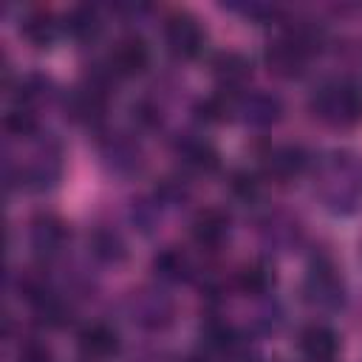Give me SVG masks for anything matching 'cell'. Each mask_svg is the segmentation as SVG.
<instances>
[{"label": "cell", "mask_w": 362, "mask_h": 362, "mask_svg": "<svg viewBox=\"0 0 362 362\" xmlns=\"http://www.w3.org/2000/svg\"><path fill=\"white\" fill-rule=\"evenodd\" d=\"M153 198L161 206H178V204H184L189 198V184L181 181V178H164V181H158Z\"/></svg>", "instance_id": "cell-25"}, {"label": "cell", "mask_w": 362, "mask_h": 362, "mask_svg": "<svg viewBox=\"0 0 362 362\" xmlns=\"http://www.w3.org/2000/svg\"><path fill=\"white\" fill-rule=\"evenodd\" d=\"M23 37L34 45V48H48L57 37H59V23L48 14V11H34L23 20Z\"/></svg>", "instance_id": "cell-22"}, {"label": "cell", "mask_w": 362, "mask_h": 362, "mask_svg": "<svg viewBox=\"0 0 362 362\" xmlns=\"http://www.w3.org/2000/svg\"><path fill=\"white\" fill-rule=\"evenodd\" d=\"M99 158L105 164L107 173L113 175H136L144 164V156H141V147L124 136V133H110L99 141Z\"/></svg>", "instance_id": "cell-8"}, {"label": "cell", "mask_w": 362, "mask_h": 362, "mask_svg": "<svg viewBox=\"0 0 362 362\" xmlns=\"http://www.w3.org/2000/svg\"><path fill=\"white\" fill-rule=\"evenodd\" d=\"M308 110L331 127H356L362 122V85L351 76L328 79L311 93Z\"/></svg>", "instance_id": "cell-2"}, {"label": "cell", "mask_w": 362, "mask_h": 362, "mask_svg": "<svg viewBox=\"0 0 362 362\" xmlns=\"http://www.w3.org/2000/svg\"><path fill=\"white\" fill-rule=\"evenodd\" d=\"M229 229H232V221L223 209L218 206H209V209H201L195 218H192V240L201 246V249H218L226 238H229Z\"/></svg>", "instance_id": "cell-16"}, {"label": "cell", "mask_w": 362, "mask_h": 362, "mask_svg": "<svg viewBox=\"0 0 362 362\" xmlns=\"http://www.w3.org/2000/svg\"><path fill=\"white\" fill-rule=\"evenodd\" d=\"M300 351L305 362H334L339 351V337L328 325H308L300 334Z\"/></svg>", "instance_id": "cell-17"}, {"label": "cell", "mask_w": 362, "mask_h": 362, "mask_svg": "<svg viewBox=\"0 0 362 362\" xmlns=\"http://www.w3.org/2000/svg\"><path fill=\"white\" fill-rule=\"evenodd\" d=\"M28 238H31V246L40 257H57L62 249H65V240H68V226L57 218V215H37L31 221V229H28Z\"/></svg>", "instance_id": "cell-14"}, {"label": "cell", "mask_w": 362, "mask_h": 362, "mask_svg": "<svg viewBox=\"0 0 362 362\" xmlns=\"http://www.w3.org/2000/svg\"><path fill=\"white\" fill-rule=\"evenodd\" d=\"M17 362H51V351L42 342H25L17 354Z\"/></svg>", "instance_id": "cell-28"}, {"label": "cell", "mask_w": 362, "mask_h": 362, "mask_svg": "<svg viewBox=\"0 0 362 362\" xmlns=\"http://www.w3.org/2000/svg\"><path fill=\"white\" fill-rule=\"evenodd\" d=\"M260 232L272 246H291V240L297 238V223L286 221L283 215H269Z\"/></svg>", "instance_id": "cell-24"}, {"label": "cell", "mask_w": 362, "mask_h": 362, "mask_svg": "<svg viewBox=\"0 0 362 362\" xmlns=\"http://www.w3.org/2000/svg\"><path fill=\"white\" fill-rule=\"evenodd\" d=\"M65 31L76 40V42H93L102 34V17L96 6H76L68 17H65Z\"/></svg>", "instance_id": "cell-20"}, {"label": "cell", "mask_w": 362, "mask_h": 362, "mask_svg": "<svg viewBox=\"0 0 362 362\" xmlns=\"http://www.w3.org/2000/svg\"><path fill=\"white\" fill-rule=\"evenodd\" d=\"M303 297L308 305L322 308V311H334L345 303V283L337 266L331 263V257L322 255L308 263V272L303 280Z\"/></svg>", "instance_id": "cell-3"}, {"label": "cell", "mask_w": 362, "mask_h": 362, "mask_svg": "<svg viewBox=\"0 0 362 362\" xmlns=\"http://www.w3.org/2000/svg\"><path fill=\"white\" fill-rule=\"evenodd\" d=\"M308 57H311V54H308L291 34H283V37L272 40V42L266 45V54H263L269 71H272L274 76H283V79L300 76V74L305 71Z\"/></svg>", "instance_id": "cell-9"}, {"label": "cell", "mask_w": 362, "mask_h": 362, "mask_svg": "<svg viewBox=\"0 0 362 362\" xmlns=\"http://www.w3.org/2000/svg\"><path fill=\"white\" fill-rule=\"evenodd\" d=\"M6 130L14 133V136H34L37 133V116H34V110L25 107V105H14L6 113Z\"/></svg>", "instance_id": "cell-26"}, {"label": "cell", "mask_w": 362, "mask_h": 362, "mask_svg": "<svg viewBox=\"0 0 362 362\" xmlns=\"http://www.w3.org/2000/svg\"><path fill=\"white\" fill-rule=\"evenodd\" d=\"M59 178H62V150L54 139H45L34 150L28 164L20 170V181L28 192H48L59 184Z\"/></svg>", "instance_id": "cell-5"}, {"label": "cell", "mask_w": 362, "mask_h": 362, "mask_svg": "<svg viewBox=\"0 0 362 362\" xmlns=\"http://www.w3.org/2000/svg\"><path fill=\"white\" fill-rule=\"evenodd\" d=\"M274 283H277V274H274V266L269 260H252L238 272V288L243 294H252V297L269 294L274 288Z\"/></svg>", "instance_id": "cell-19"}, {"label": "cell", "mask_w": 362, "mask_h": 362, "mask_svg": "<svg viewBox=\"0 0 362 362\" xmlns=\"http://www.w3.org/2000/svg\"><path fill=\"white\" fill-rule=\"evenodd\" d=\"M150 65V48L139 34L122 37L107 57V68L113 76H139Z\"/></svg>", "instance_id": "cell-11"}, {"label": "cell", "mask_w": 362, "mask_h": 362, "mask_svg": "<svg viewBox=\"0 0 362 362\" xmlns=\"http://www.w3.org/2000/svg\"><path fill=\"white\" fill-rule=\"evenodd\" d=\"M209 68H212V76L218 82V90H226V93H240L243 85L252 76V62L240 51H221V54H215Z\"/></svg>", "instance_id": "cell-13"}, {"label": "cell", "mask_w": 362, "mask_h": 362, "mask_svg": "<svg viewBox=\"0 0 362 362\" xmlns=\"http://www.w3.org/2000/svg\"><path fill=\"white\" fill-rule=\"evenodd\" d=\"M283 116V99L272 90H240L235 93V119L249 127H272Z\"/></svg>", "instance_id": "cell-6"}, {"label": "cell", "mask_w": 362, "mask_h": 362, "mask_svg": "<svg viewBox=\"0 0 362 362\" xmlns=\"http://www.w3.org/2000/svg\"><path fill=\"white\" fill-rule=\"evenodd\" d=\"M314 189L331 215H354L362 209V156L351 150H331L317 164Z\"/></svg>", "instance_id": "cell-1"}, {"label": "cell", "mask_w": 362, "mask_h": 362, "mask_svg": "<svg viewBox=\"0 0 362 362\" xmlns=\"http://www.w3.org/2000/svg\"><path fill=\"white\" fill-rule=\"evenodd\" d=\"M124 308H127V317L133 320V325H139L144 331H164L175 317L173 300L156 286H141V288L130 291Z\"/></svg>", "instance_id": "cell-4"}, {"label": "cell", "mask_w": 362, "mask_h": 362, "mask_svg": "<svg viewBox=\"0 0 362 362\" xmlns=\"http://www.w3.org/2000/svg\"><path fill=\"white\" fill-rule=\"evenodd\" d=\"M263 167H266L269 175H274L280 181H288V178H297L300 173H305L308 153L300 144H274L263 156Z\"/></svg>", "instance_id": "cell-15"}, {"label": "cell", "mask_w": 362, "mask_h": 362, "mask_svg": "<svg viewBox=\"0 0 362 362\" xmlns=\"http://www.w3.org/2000/svg\"><path fill=\"white\" fill-rule=\"evenodd\" d=\"M229 187H232V192H235L240 201H246V204L260 195V181H257V175H255V173H246V170L232 173Z\"/></svg>", "instance_id": "cell-27"}, {"label": "cell", "mask_w": 362, "mask_h": 362, "mask_svg": "<svg viewBox=\"0 0 362 362\" xmlns=\"http://www.w3.org/2000/svg\"><path fill=\"white\" fill-rule=\"evenodd\" d=\"M133 119L139 124H144V127H156L158 124V110L153 105H147V102H139V105H133Z\"/></svg>", "instance_id": "cell-29"}, {"label": "cell", "mask_w": 362, "mask_h": 362, "mask_svg": "<svg viewBox=\"0 0 362 362\" xmlns=\"http://www.w3.org/2000/svg\"><path fill=\"white\" fill-rule=\"evenodd\" d=\"M158 218H161V204H158L156 198H139V201H133V206H130V221L136 223L139 232L150 235L153 226L158 223Z\"/></svg>", "instance_id": "cell-23"}, {"label": "cell", "mask_w": 362, "mask_h": 362, "mask_svg": "<svg viewBox=\"0 0 362 362\" xmlns=\"http://www.w3.org/2000/svg\"><path fill=\"white\" fill-rule=\"evenodd\" d=\"M173 153L178 156V161H181L187 170L204 173V175L215 173L218 164H221V156H218L215 144L206 141V139L198 136V133H178V136L173 139Z\"/></svg>", "instance_id": "cell-10"}, {"label": "cell", "mask_w": 362, "mask_h": 362, "mask_svg": "<svg viewBox=\"0 0 362 362\" xmlns=\"http://www.w3.org/2000/svg\"><path fill=\"white\" fill-rule=\"evenodd\" d=\"M119 345H122L119 334L107 322H90L76 334V348H79L82 359H90V362H105V359L116 356Z\"/></svg>", "instance_id": "cell-12"}, {"label": "cell", "mask_w": 362, "mask_h": 362, "mask_svg": "<svg viewBox=\"0 0 362 362\" xmlns=\"http://www.w3.org/2000/svg\"><path fill=\"white\" fill-rule=\"evenodd\" d=\"M164 40H167L170 54L178 57V59H195L204 51V28L187 11H178V14H170L167 17V23H164Z\"/></svg>", "instance_id": "cell-7"}, {"label": "cell", "mask_w": 362, "mask_h": 362, "mask_svg": "<svg viewBox=\"0 0 362 362\" xmlns=\"http://www.w3.org/2000/svg\"><path fill=\"white\" fill-rule=\"evenodd\" d=\"M88 246H90V255L105 266H119L127 260V243L116 229H107V226L93 229V235L88 238Z\"/></svg>", "instance_id": "cell-18"}, {"label": "cell", "mask_w": 362, "mask_h": 362, "mask_svg": "<svg viewBox=\"0 0 362 362\" xmlns=\"http://www.w3.org/2000/svg\"><path fill=\"white\" fill-rule=\"evenodd\" d=\"M153 272L164 283H181V280H189L192 266H189V257L184 252H178V249H161L153 257Z\"/></svg>", "instance_id": "cell-21"}]
</instances>
